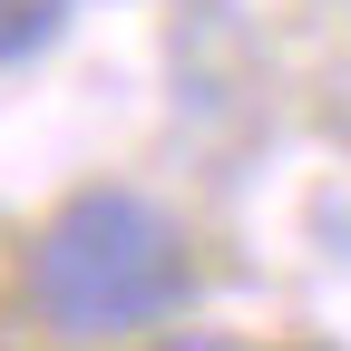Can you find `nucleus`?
Returning a JSON list of instances; mask_svg holds the SVG:
<instances>
[{"instance_id": "nucleus-1", "label": "nucleus", "mask_w": 351, "mask_h": 351, "mask_svg": "<svg viewBox=\"0 0 351 351\" xmlns=\"http://www.w3.org/2000/svg\"><path fill=\"white\" fill-rule=\"evenodd\" d=\"M20 302L49 341H147L195 302V234L147 186H78L39 215Z\"/></svg>"}, {"instance_id": "nucleus-2", "label": "nucleus", "mask_w": 351, "mask_h": 351, "mask_svg": "<svg viewBox=\"0 0 351 351\" xmlns=\"http://www.w3.org/2000/svg\"><path fill=\"white\" fill-rule=\"evenodd\" d=\"M49 20H59V0H0V39H29Z\"/></svg>"}]
</instances>
